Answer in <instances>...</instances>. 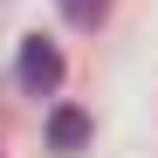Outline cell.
I'll return each mask as SVG.
<instances>
[{"label": "cell", "instance_id": "6da1fadb", "mask_svg": "<svg viewBox=\"0 0 158 158\" xmlns=\"http://www.w3.org/2000/svg\"><path fill=\"white\" fill-rule=\"evenodd\" d=\"M14 83L28 89V96H55L62 89V48L48 41V35H28L21 55H14Z\"/></svg>", "mask_w": 158, "mask_h": 158}, {"label": "cell", "instance_id": "7a4b0ae2", "mask_svg": "<svg viewBox=\"0 0 158 158\" xmlns=\"http://www.w3.org/2000/svg\"><path fill=\"white\" fill-rule=\"evenodd\" d=\"M48 144H55V151H83V144H89V117L69 110V103L48 110Z\"/></svg>", "mask_w": 158, "mask_h": 158}, {"label": "cell", "instance_id": "3957f363", "mask_svg": "<svg viewBox=\"0 0 158 158\" xmlns=\"http://www.w3.org/2000/svg\"><path fill=\"white\" fill-rule=\"evenodd\" d=\"M69 28H103V14H110V0H55Z\"/></svg>", "mask_w": 158, "mask_h": 158}]
</instances>
